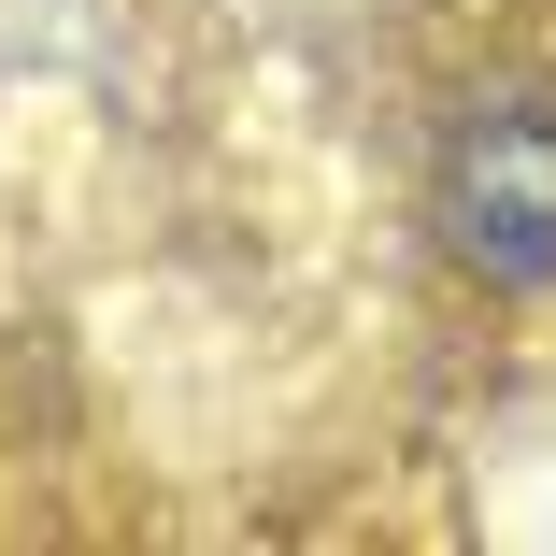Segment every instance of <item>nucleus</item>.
Listing matches in <instances>:
<instances>
[{
    "label": "nucleus",
    "instance_id": "f257e3e1",
    "mask_svg": "<svg viewBox=\"0 0 556 556\" xmlns=\"http://www.w3.org/2000/svg\"><path fill=\"white\" fill-rule=\"evenodd\" d=\"M428 229L457 243L485 286H542L556 271V100L542 86H500V100H457L428 143Z\"/></svg>",
    "mask_w": 556,
    "mask_h": 556
}]
</instances>
